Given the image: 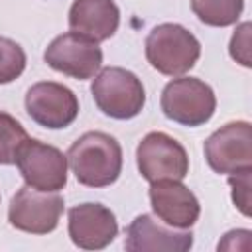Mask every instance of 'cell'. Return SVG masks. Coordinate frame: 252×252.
I'll use <instances>...</instances> for the list:
<instances>
[{"label":"cell","instance_id":"obj_1","mask_svg":"<svg viewBox=\"0 0 252 252\" xmlns=\"http://www.w3.org/2000/svg\"><path fill=\"white\" fill-rule=\"evenodd\" d=\"M67 165L87 187H108L122 171V148L106 132H85L67 152Z\"/></svg>","mask_w":252,"mask_h":252},{"label":"cell","instance_id":"obj_2","mask_svg":"<svg viewBox=\"0 0 252 252\" xmlns=\"http://www.w3.org/2000/svg\"><path fill=\"white\" fill-rule=\"evenodd\" d=\"M201 57L199 39L179 24H159L146 37V59L161 75L181 77Z\"/></svg>","mask_w":252,"mask_h":252},{"label":"cell","instance_id":"obj_3","mask_svg":"<svg viewBox=\"0 0 252 252\" xmlns=\"http://www.w3.org/2000/svg\"><path fill=\"white\" fill-rule=\"evenodd\" d=\"M91 93L98 110L116 120H130L138 116L146 104L142 81L122 67H104L98 71L93 79Z\"/></svg>","mask_w":252,"mask_h":252},{"label":"cell","instance_id":"obj_4","mask_svg":"<svg viewBox=\"0 0 252 252\" xmlns=\"http://www.w3.org/2000/svg\"><path fill=\"white\" fill-rule=\"evenodd\" d=\"M163 114L181 126H203L217 108L213 89L197 77H179L169 81L161 91Z\"/></svg>","mask_w":252,"mask_h":252},{"label":"cell","instance_id":"obj_5","mask_svg":"<svg viewBox=\"0 0 252 252\" xmlns=\"http://www.w3.org/2000/svg\"><path fill=\"white\" fill-rule=\"evenodd\" d=\"M65 201L57 191H39L24 185L8 207V220L14 228L30 234H47L57 228Z\"/></svg>","mask_w":252,"mask_h":252},{"label":"cell","instance_id":"obj_6","mask_svg":"<svg viewBox=\"0 0 252 252\" xmlns=\"http://www.w3.org/2000/svg\"><path fill=\"white\" fill-rule=\"evenodd\" d=\"M205 159L215 173L232 175L252 169V126L236 120L220 126L205 140Z\"/></svg>","mask_w":252,"mask_h":252},{"label":"cell","instance_id":"obj_7","mask_svg":"<svg viewBox=\"0 0 252 252\" xmlns=\"http://www.w3.org/2000/svg\"><path fill=\"white\" fill-rule=\"evenodd\" d=\"M136 161L142 177L150 183L159 179H185L189 173V156L185 148L165 132H150L136 150Z\"/></svg>","mask_w":252,"mask_h":252},{"label":"cell","instance_id":"obj_8","mask_svg":"<svg viewBox=\"0 0 252 252\" xmlns=\"http://www.w3.org/2000/svg\"><path fill=\"white\" fill-rule=\"evenodd\" d=\"M45 63L67 77L85 81L93 79L102 65V49L96 41L79 35L75 32H67L57 35L43 53Z\"/></svg>","mask_w":252,"mask_h":252},{"label":"cell","instance_id":"obj_9","mask_svg":"<svg viewBox=\"0 0 252 252\" xmlns=\"http://www.w3.org/2000/svg\"><path fill=\"white\" fill-rule=\"evenodd\" d=\"M24 102L30 118L49 130L67 128L79 116L77 94L61 83L41 81L32 85L26 93Z\"/></svg>","mask_w":252,"mask_h":252},{"label":"cell","instance_id":"obj_10","mask_svg":"<svg viewBox=\"0 0 252 252\" xmlns=\"http://www.w3.org/2000/svg\"><path fill=\"white\" fill-rule=\"evenodd\" d=\"M16 165L26 185L33 189L61 191L67 185V156L55 146L28 140L16 156Z\"/></svg>","mask_w":252,"mask_h":252},{"label":"cell","instance_id":"obj_11","mask_svg":"<svg viewBox=\"0 0 252 252\" xmlns=\"http://www.w3.org/2000/svg\"><path fill=\"white\" fill-rule=\"evenodd\" d=\"M193 246L189 228H173L152 215H138L126 228L128 252H187Z\"/></svg>","mask_w":252,"mask_h":252},{"label":"cell","instance_id":"obj_12","mask_svg":"<svg viewBox=\"0 0 252 252\" xmlns=\"http://www.w3.org/2000/svg\"><path fill=\"white\" fill-rule=\"evenodd\" d=\"M150 205L156 217L173 228H191L201 215L195 193L177 179H159L150 183Z\"/></svg>","mask_w":252,"mask_h":252},{"label":"cell","instance_id":"obj_13","mask_svg":"<svg viewBox=\"0 0 252 252\" xmlns=\"http://www.w3.org/2000/svg\"><path fill=\"white\" fill-rule=\"evenodd\" d=\"M118 234L114 213L100 203H83L69 209V236L83 250H102Z\"/></svg>","mask_w":252,"mask_h":252},{"label":"cell","instance_id":"obj_14","mask_svg":"<svg viewBox=\"0 0 252 252\" xmlns=\"http://www.w3.org/2000/svg\"><path fill=\"white\" fill-rule=\"evenodd\" d=\"M120 24V10L114 0H75L69 10L71 32L96 43L112 37Z\"/></svg>","mask_w":252,"mask_h":252},{"label":"cell","instance_id":"obj_15","mask_svg":"<svg viewBox=\"0 0 252 252\" xmlns=\"http://www.w3.org/2000/svg\"><path fill=\"white\" fill-rule=\"evenodd\" d=\"M191 10L203 24L226 28L238 22L244 0H191Z\"/></svg>","mask_w":252,"mask_h":252},{"label":"cell","instance_id":"obj_16","mask_svg":"<svg viewBox=\"0 0 252 252\" xmlns=\"http://www.w3.org/2000/svg\"><path fill=\"white\" fill-rule=\"evenodd\" d=\"M30 140L24 126L8 112L0 110V165L16 163L20 148Z\"/></svg>","mask_w":252,"mask_h":252},{"label":"cell","instance_id":"obj_17","mask_svg":"<svg viewBox=\"0 0 252 252\" xmlns=\"http://www.w3.org/2000/svg\"><path fill=\"white\" fill-rule=\"evenodd\" d=\"M26 69L24 49L10 37L0 35V85L16 81Z\"/></svg>","mask_w":252,"mask_h":252},{"label":"cell","instance_id":"obj_18","mask_svg":"<svg viewBox=\"0 0 252 252\" xmlns=\"http://www.w3.org/2000/svg\"><path fill=\"white\" fill-rule=\"evenodd\" d=\"M250 179H252V169L228 175V185L232 187V203L238 207V211L244 217H250V185H252Z\"/></svg>","mask_w":252,"mask_h":252},{"label":"cell","instance_id":"obj_19","mask_svg":"<svg viewBox=\"0 0 252 252\" xmlns=\"http://www.w3.org/2000/svg\"><path fill=\"white\" fill-rule=\"evenodd\" d=\"M250 22H242L236 32L232 33V39H230V45H228V51H230V57L244 65V67H250L252 65V59H250Z\"/></svg>","mask_w":252,"mask_h":252},{"label":"cell","instance_id":"obj_20","mask_svg":"<svg viewBox=\"0 0 252 252\" xmlns=\"http://www.w3.org/2000/svg\"><path fill=\"white\" fill-rule=\"evenodd\" d=\"M248 236H252L250 230H230L219 242V250H236V248H240L238 246V240L240 238H248Z\"/></svg>","mask_w":252,"mask_h":252}]
</instances>
